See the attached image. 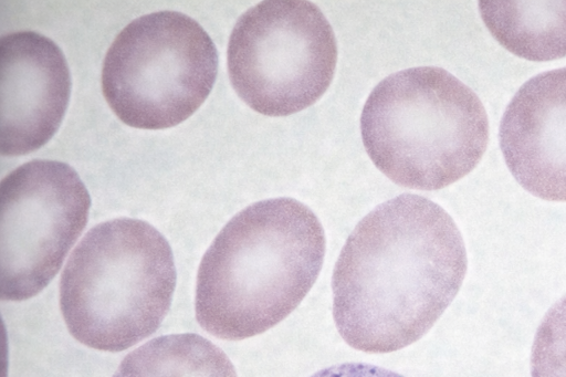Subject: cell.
Here are the masks:
<instances>
[{
  "instance_id": "30bf717a",
  "label": "cell",
  "mask_w": 566,
  "mask_h": 377,
  "mask_svg": "<svg viewBox=\"0 0 566 377\" xmlns=\"http://www.w3.org/2000/svg\"><path fill=\"white\" fill-rule=\"evenodd\" d=\"M481 18L511 53L531 61L566 56V1H480Z\"/></svg>"
},
{
  "instance_id": "52a82bcc",
  "label": "cell",
  "mask_w": 566,
  "mask_h": 377,
  "mask_svg": "<svg viewBox=\"0 0 566 377\" xmlns=\"http://www.w3.org/2000/svg\"><path fill=\"white\" fill-rule=\"evenodd\" d=\"M90 193L67 164L34 159L0 185L1 300L39 294L86 226Z\"/></svg>"
},
{
  "instance_id": "8fae6325",
  "label": "cell",
  "mask_w": 566,
  "mask_h": 377,
  "mask_svg": "<svg viewBox=\"0 0 566 377\" xmlns=\"http://www.w3.org/2000/svg\"><path fill=\"white\" fill-rule=\"evenodd\" d=\"M113 377H237L226 353L193 333L156 337L134 349Z\"/></svg>"
},
{
  "instance_id": "7a4b0ae2",
  "label": "cell",
  "mask_w": 566,
  "mask_h": 377,
  "mask_svg": "<svg viewBox=\"0 0 566 377\" xmlns=\"http://www.w3.org/2000/svg\"><path fill=\"white\" fill-rule=\"evenodd\" d=\"M324 254L323 227L304 203L281 197L248 206L202 256L195 300L199 325L227 341L264 333L306 296Z\"/></svg>"
},
{
  "instance_id": "7c38bea8",
  "label": "cell",
  "mask_w": 566,
  "mask_h": 377,
  "mask_svg": "<svg viewBox=\"0 0 566 377\" xmlns=\"http://www.w3.org/2000/svg\"><path fill=\"white\" fill-rule=\"evenodd\" d=\"M531 377H566V294L547 311L537 327Z\"/></svg>"
},
{
  "instance_id": "277c9868",
  "label": "cell",
  "mask_w": 566,
  "mask_h": 377,
  "mask_svg": "<svg viewBox=\"0 0 566 377\" xmlns=\"http://www.w3.org/2000/svg\"><path fill=\"white\" fill-rule=\"evenodd\" d=\"M176 285L174 254L151 224L117 218L93 227L60 280V308L83 345L122 352L157 331Z\"/></svg>"
},
{
  "instance_id": "6da1fadb",
  "label": "cell",
  "mask_w": 566,
  "mask_h": 377,
  "mask_svg": "<svg viewBox=\"0 0 566 377\" xmlns=\"http://www.w3.org/2000/svg\"><path fill=\"white\" fill-rule=\"evenodd\" d=\"M467 266L462 235L438 203L413 193L380 203L352 231L334 268L339 335L365 353L417 342L455 297Z\"/></svg>"
},
{
  "instance_id": "8992f818",
  "label": "cell",
  "mask_w": 566,
  "mask_h": 377,
  "mask_svg": "<svg viewBox=\"0 0 566 377\" xmlns=\"http://www.w3.org/2000/svg\"><path fill=\"white\" fill-rule=\"evenodd\" d=\"M334 31L313 2L266 0L247 10L229 38L232 87L255 112L287 116L314 104L336 69Z\"/></svg>"
},
{
  "instance_id": "9c48e42d",
  "label": "cell",
  "mask_w": 566,
  "mask_h": 377,
  "mask_svg": "<svg viewBox=\"0 0 566 377\" xmlns=\"http://www.w3.org/2000/svg\"><path fill=\"white\" fill-rule=\"evenodd\" d=\"M499 140L526 191L566 201V67L539 73L518 88L502 116Z\"/></svg>"
},
{
  "instance_id": "4fadbf2b",
  "label": "cell",
  "mask_w": 566,
  "mask_h": 377,
  "mask_svg": "<svg viewBox=\"0 0 566 377\" xmlns=\"http://www.w3.org/2000/svg\"><path fill=\"white\" fill-rule=\"evenodd\" d=\"M311 377H403L392 370L364 363H345L318 370Z\"/></svg>"
},
{
  "instance_id": "5b68a950",
  "label": "cell",
  "mask_w": 566,
  "mask_h": 377,
  "mask_svg": "<svg viewBox=\"0 0 566 377\" xmlns=\"http://www.w3.org/2000/svg\"><path fill=\"white\" fill-rule=\"evenodd\" d=\"M218 63L213 41L195 19L170 10L148 13L129 22L108 48L103 95L130 127H174L206 101Z\"/></svg>"
},
{
  "instance_id": "ba28073f",
  "label": "cell",
  "mask_w": 566,
  "mask_h": 377,
  "mask_svg": "<svg viewBox=\"0 0 566 377\" xmlns=\"http://www.w3.org/2000/svg\"><path fill=\"white\" fill-rule=\"evenodd\" d=\"M71 94V74L57 44L29 30L0 39L1 155L22 156L59 129Z\"/></svg>"
},
{
  "instance_id": "3957f363",
  "label": "cell",
  "mask_w": 566,
  "mask_h": 377,
  "mask_svg": "<svg viewBox=\"0 0 566 377\" xmlns=\"http://www.w3.org/2000/svg\"><path fill=\"white\" fill-rule=\"evenodd\" d=\"M365 149L399 186L437 190L468 175L489 142L478 95L448 71L419 66L396 72L370 92L360 116Z\"/></svg>"
}]
</instances>
